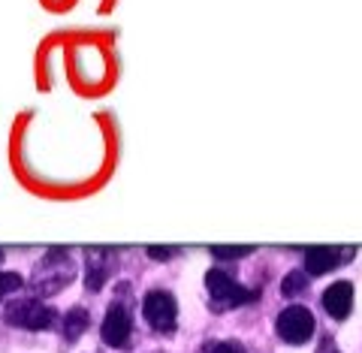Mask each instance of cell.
Segmentation results:
<instances>
[{
	"label": "cell",
	"instance_id": "cell-13",
	"mask_svg": "<svg viewBox=\"0 0 362 353\" xmlns=\"http://www.w3.org/2000/svg\"><path fill=\"white\" fill-rule=\"evenodd\" d=\"M251 250H254V248H247V245H245V248H226V245H214V248H211V254H214V257H221V260H239V257H247V254H251Z\"/></svg>",
	"mask_w": 362,
	"mask_h": 353
},
{
	"label": "cell",
	"instance_id": "cell-9",
	"mask_svg": "<svg viewBox=\"0 0 362 353\" xmlns=\"http://www.w3.org/2000/svg\"><path fill=\"white\" fill-rule=\"evenodd\" d=\"M88 323H90V314H88L85 308H70V311L64 314V323H61V335H64L66 341H78V338L85 335Z\"/></svg>",
	"mask_w": 362,
	"mask_h": 353
},
{
	"label": "cell",
	"instance_id": "cell-4",
	"mask_svg": "<svg viewBox=\"0 0 362 353\" xmlns=\"http://www.w3.org/2000/svg\"><path fill=\"white\" fill-rule=\"evenodd\" d=\"M314 314L305 308V305H290L278 314V323H275V332L281 341H287V345H305L311 335H314Z\"/></svg>",
	"mask_w": 362,
	"mask_h": 353
},
{
	"label": "cell",
	"instance_id": "cell-3",
	"mask_svg": "<svg viewBox=\"0 0 362 353\" xmlns=\"http://www.w3.org/2000/svg\"><path fill=\"white\" fill-rule=\"evenodd\" d=\"M4 320L16 329H28V332H42V329H52L58 314H54L49 305H42L37 299H13L4 308Z\"/></svg>",
	"mask_w": 362,
	"mask_h": 353
},
{
	"label": "cell",
	"instance_id": "cell-17",
	"mask_svg": "<svg viewBox=\"0 0 362 353\" xmlns=\"http://www.w3.org/2000/svg\"><path fill=\"white\" fill-rule=\"evenodd\" d=\"M0 260H4V250H0Z\"/></svg>",
	"mask_w": 362,
	"mask_h": 353
},
{
	"label": "cell",
	"instance_id": "cell-6",
	"mask_svg": "<svg viewBox=\"0 0 362 353\" xmlns=\"http://www.w3.org/2000/svg\"><path fill=\"white\" fill-rule=\"evenodd\" d=\"M354 254H356L354 248H329V245L308 248L305 250V272H308V275H326V272L350 263Z\"/></svg>",
	"mask_w": 362,
	"mask_h": 353
},
{
	"label": "cell",
	"instance_id": "cell-1",
	"mask_svg": "<svg viewBox=\"0 0 362 353\" xmlns=\"http://www.w3.org/2000/svg\"><path fill=\"white\" fill-rule=\"evenodd\" d=\"M73 272L76 269L70 263V257L61 254V250H49V257H42L40 266L33 269L30 287H33V293H40V296H54L73 281Z\"/></svg>",
	"mask_w": 362,
	"mask_h": 353
},
{
	"label": "cell",
	"instance_id": "cell-12",
	"mask_svg": "<svg viewBox=\"0 0 362 353\" xmlns=\"http://www.w3.org/2000/svg\"><path fill=\"white\" fill-rule=\"evenodd\" d=\"M21 284H25V281H21L16 272H0V299H6L9 293H16Z\"/></svg>",
	"mask_w": 362,
	"mask_h": 353
},
{
	"label": "cell",
	"instance_id": "cell-16",
	"mask_svg": "<svg viewBox=\"0 0 362 353\" xmlns=\"http://www.w3.org/2000/svg\"><path fill=\"white\" fill-rule=\"evenodd\" d=\"M317 353H338V347H335V341H329V338H326V341H323V345H320V350H317Z\"/></svg>",
	"mask_w": 362,
	"mask_h": 353
},
{
	"label": "cell",
	"instance_id": "cell-15",
	"mask_svg": "<svg viewBox=\"0 0 362 353\" xmlns=\"http://www.w3.org/2000/svg\"><path fill=\"white\" fill-rule=\"evenodd\" d=\"M148 254L154 257V260H169L175 254V248H148Z\"/></svg>",
	"mask_w": 362,
	"mask_h": 353
},
{
	"label": "cell",
	"instance_id": "cell-14",
	"mask_svg": "<svg viewBox=\"0 0 362 353\" xmlns=\"http://www.w3.org/2000/svg\"><path fill=\"white\" fill-rule=\"evenodd\" d=\"M206 353H245V347L239 341H211L206 347Z\"/></svg>",
	"mask_w": 362,
	"mask_h": 353
},
{
	"label": "cell",
	"instance_id": "cell-2",
	"mask_svg": "<svg viewBox=\"0 0 362 353\" xmlns=\"http://www.w3.org/2000/svg\"><path fill=\"white\" fill-rule=\"evenodd\" d=\"M206 290H209V299H211V308L214 311H230V308H242V305L254 302L257 299V290H247L242 287L239 281H233L226 272L221 269H211L206 275Z\"/></svg>",
	"mask_w": 362,
	"mask_h": 353
},
{
	"label": "cell",
	"instance_id": "cell-5",
	"mask_svg": "<svg viewBox=\"0 0 362 353\" xmlns=\"http://www.w3.org/2000/svg\"><path fill=\"white\" fill-rule=\"evenodd\" d=\"M142 317L154 326L157 332H173L178 323V305L173 299V293L166 290H148L142 299Z\"/></svg>",
	"mask_w": 362,
	"mask_h": 353
},
{
	"label": "cell",
	"instance_id": "cell-10",
	"mask_svg": "<svg viewBox=\"0 0 362 353\" xmlns=\"http://www.w3.org/2000/svg\"><path fill=\"white\" fill-rule=\"evenodd\" d=\"M106 278H109V263H106V257L90 254V257H88V266H85V287L97 293V290H103Z\"/></svg>",
	"mask_w": 362,
	"mask_h": 353
},
{
	"label": "cell",
	"instance_id": "cell-8",
	"mask_svg": "<svg viewBox=\"0 0 362 353\" xmlns=\"http://www.w3.org/2000/svg\"><path fill=\"white\" fill-rule=\"evenodd\" d=\"M323 311L329 317H335V320H347V314L354 311V284L350 281H335L332 287H326Z\"/></svg>",
	"mask_w": 362,
	"mask_h": 353
},
{
	"label": "cell",
	"instance_id": "cell-7",
	"mask_svg": "<svg viewBox=\"0 0 362 353\" xmlns=\"http://www.w3.org/2000/svg\"><path fill=\"white\" fill-rule=\"evenodd\" d=\"M130 332H133V320L130 311L124 305H112L103 317V326H100V335L109 347H127L130 345Z\"/></svg>",
	"mask_w": 362,
	"mask_h": 353
},
{
	"label": "cell",
	"instance_id": "cell-11",
	"mask_svg": "<svg viewBox=\"0 0 362 353\" xmlns=\"http://www.w3.org/2000/svg\"><path fill=\"white\" fill-rule=\"evenodd\" d=\"M305 287H308V275H305V272H290V275L281 281V293L284 296H299Z\"/></svg>",
	"mask_w": 362,
	"mask_h": 353
}]
</instances>
